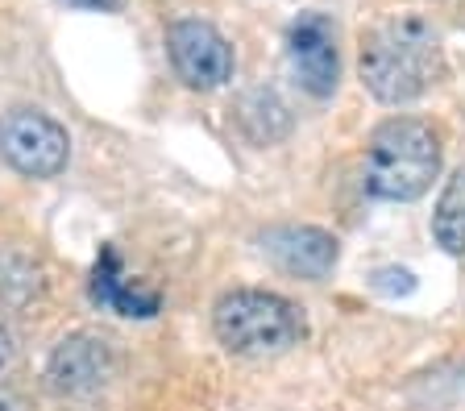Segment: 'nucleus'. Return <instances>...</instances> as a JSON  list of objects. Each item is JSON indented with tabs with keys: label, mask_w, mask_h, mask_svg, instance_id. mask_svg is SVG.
I'll use <instances>...</instances> for the list:
<instances>
[{
	"label": "nucleus",
	"mask_w": 465,
	"mask_h": 411,
	"mask_svg": "<svg viewBox=\"0 0 465 411\" xmlns=\"http://www.w3.org/2000/svg\"><path fill=\"white\" fill-rule=\"evenodd\" d=\"M213 333L229 353L266 357V353H282L291 345H300L308 324H303V312L291 299L245 287V291H229L216 299Z\"/></svg>",
	"instance_id": "obj_3"
},
{
	"label": "nucleus",
	"mask_w": 465,
	"mask_h": 411,
	"mask_svg": "<svg viewBox=\"0 0 465 411\" xmlns=\"http://www.w3.org/2000/svg\"><path fill=\"white\" fill-rule=\"evenodd\" d=\"M262 254L271 258L282 274H291V279L316 283V279H324L337 266L341 245L337 237L316 225H274L262 233Z\"/></svg>",
	"instance_id": "obj_8"
},
{
	"label": "nucleus",
	"mask_w": 465,
	"mask_h": 411,
	"mask_svg": "<svg viewBox=\"0 0 465 411\" xmlns=\"http://www.w3.org/2000/svg\"><path fill=\"white\" fill-rule=\"evenodd\" d=\"M166 50H171L174 75L195 92H213L232 75V46L216 25L200 17H183L166 30Z\"/></svg>",
	"instance_id": "obj_6"
},
{
	"label": "nucleus",
	"mask_w": 465,
	"mask_h": 411,
	"mask_svg": "<svg viewBox=\"0 0 465 411\" xmlns=\"http://www.w3.org/2000/svg\"><path fill=\"white\" fill-rule=\"evenodd\" d=\"M432 237L445 254H465V167L449 175L432 212Z\"/></svg>",
	"instance_id": "obj_10"
},
{
	"label": "nucleus",
	"mask_w": 465,
	"mask_h": 411,
	"mask_svg": "<svg viewBox=\"0 0 465 411\" xmlns=\"http://www.w3.org/2000/svg\"><path fill=\"white\" fill-rule=\"evenodd\" d=\"M121 370V357H116L113 341L100 333H71L58 341V349L50 353L46 366V382L54 395H67V399H87V395H100L108 382Z\"/></svg>",
	"instance_id": "obj_5"
},
{
	"label": "nucleus",
	"mask_w": 465,
	"mask_h": 411,
	"mask_svg": "<svg viewBox=\"0 0 465 411\" xmlns=\"http://www.w3.org/2000/svg\"><path fill=\"white\" fill-rule=\"evenodd\" d=\"M237 121H242L245 137L258 142V146H271V142H279V137L287 133V108H282V100L274 96V92H266V88L250 92V96L242 100Z\"/></svg>",
	"instance_id": "obj_11"
},
{
	"label": "nucleus",
	"mask_w": 465,
	"mask_h": 411,
	"mask_svg": "<svg viewBox=\"0 0 465 411\" xmlns=\"http://www.w3.org/2000/svg\"><path fill=\"white\" fill-rule=\"evenodd\" d=\"M0 158L25 179H54L71 158V137L38 108H13L0 121Z\"/></svg>",
	"instance_id": "obj_4"
},
{
	"label": "nucleus",
	"mask_w": 465,
	"mask_h": 411,
	"mask_svg": "<svg viewBox=\"0 0 465 411\" xmlns=\"http://www.w3.org/2000/svg\"><path fill=\"white\" fill-rule=\"evenodd\" d=\"M17 366H21V345H17V337H13V328L0 324V382L13 378Z\"/></svg>",
	"instance_id": "obj_13"
},
{
	"label": "nucleus",
	"mask_w": 465,
	"mask_h": 411,
	"mask_svg": "<svg viewBox=\"0 0 465 411\" xmlns=\"http://www.w3.org/2000/svg\"><path fill=\"white\" fill-rule=\"evenodd\" d=\"M0 411H21L17 399H0Z\"/></svg>",
	"instance_id": "obj_16"
},
{
	"label": "nucleus",
	"mask_w": 465,
	"mask_h": 411,
	"mask_svg": "<svg viewBox=\"0 0 465 411\" xmlns=\"http://www.w3.org/2000/svg\"><path fill=\"white\" fill-rule=\"evenodd\" d=\"M38 291H42L38 266L25 262V258H17V254H5V258H0V304L21 308V304H29V299H34Z\"/></svg>",
	"instance_id": "obj_12"
},
{
	"label": "nucleus",
	"mask_w": 465,
	"mask_h": 411,
	"mask_svg": "<svg viewBox=\"0 0 465 411\" xmlns=\"http://www.w3.org/2000/svg\"><path fill=\"white\" fill-rule=\"evenodd\" d=\"M374 287L378 291H387V295H407L411 291V287H416V279H411V270H395V266H391V270H378L374 274Z\"/></svg>",
	"instance_id": "obj_14"
},
{
	"label": "nucleus",
	"mask_w": 465,
	"mask_h": 411,
	"mask_svg": "<svg viewBox=\"0 0 465 411\" xmlns=\"http://www.w3.org/2000/svg\"><path fill=\"white\" fill-rule=\"evenodd\" d=\"M287 59L300 79V88L316 100H329L341 79V54H337V25L324 13H300L287 30Z\"/></svg>",
	"instance_id": "obj_7"
},
{
	"label": "nucleus",
	"mask_w": 465,
	"mask_h": 411,
	"mask_svg": "<svg viewBox=\"0 0 465 411\" xmlns=\"http://www.w3.org/2000/svg\"><path fill=\"white\" fill-rule=\"evenodd\" d=\"M92 299L100 308H113L121 316H137V320H150V316L163 308L158 291H142V287H129L125 270H121V258H116L113 245H104L96 258V270H92Z\"/></svg>",
	"instance_id": "obj_9"
},
{
	"label": "nucleus",
	"mask_w": 465,
	"mask_h": 411,
	"mask_svg": "<svg viewBox=\"0 0 465 411\" xmlns=\"http://www.w3.org/2000/svg\"><path fill=\"white\" fill-rule=\"evenodd\" d=\"M440 171V142L420 117H387L366 146V191L374 200L411 204L432 187Z\"/></svg>",
	"instance_id": "obj_2"
},
{
	"label": "nucleus",
	"mask_w": 465,
	"mask_h": 411,
	"mask_svg": "<svg viewBox=\"0 0 465 411\" xmlns=\"http://www.w3.org/2000/svg\"><path fill=\"white\" fill-rule=\"evenodd\" d=\"M71 5H84V9H100V13H116L125 0H71Z\"/></svg>",
	"instance_id": "obj_15"
},
{
	"label": "nucleus",
	"mask_w": 465,
	"mask_h": 411,
	"mask_svg": "<svg viewBox=\"0 0 465 411\" xmlns=\"http://www.w3.org/2000/svg\"><path fill=\"white\" fill-rule=\"evenodd\" d=\"M361 83L382 104H411L420 100L436 79L445 75L440 34L416 9L387 13L361 34L358 50Z\"/></svg>",
	"instance_id": "obj_1"
}]
</instances>
